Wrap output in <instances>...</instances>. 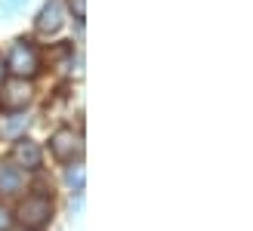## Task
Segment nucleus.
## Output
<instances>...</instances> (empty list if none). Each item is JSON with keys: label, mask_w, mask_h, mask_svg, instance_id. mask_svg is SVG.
Instances as JSON below:
<instances>
[{"label": "nucleus", "mask_w": 253, "mask_h": 231, "mask_svg": "<svg viewBox=\"0 0 253 231\" xmlns=\"http://www.w3.org/2000/svg\"><path fill=\"white\" fill-rule=\"evenodd\" d=\"M62 3L59 0H49V3L41 9V16H37V31H43V34H56L62 28Z\"/></svg>", "instance_id": "nucleus-5"}, {"label": "nucleus", "mask_w": 253, "mask_h": 231, "mask_svg": "<svg viewBox=\"0 0 253 231\" xmlns=\"http://www.w3.org/2000/svg\"><path fill=\"white\" fill-rule=\"evenodd\" d=\"M49 216H53V200L43 197V194L25 197L22 207H19V219L28 225V228H41V225H46Z\"/></svg>", "instance_id": "nucleus-2"}, {"label": "nucleus", "mask_w": 253, "mask_h": 231, "mask_svg": "<svg viewBox=\"0 0 253 231\" xmlns=\"http://www.w3.org/2000/svg\"><path fill=\"white\" fill-rule=\"evenodd\" d=\"M65 179H68V185H71L74 191H81V188H84V166H71Z\"/></svg>", "instance_id": "nucleus-9"}, {"label": "nucleus", "mask_w": 253, "mask_h": 231, "mask_svg": "<svg viewBox=\"0 0 253 231\" xmlns=\"http://www.w3.org/2000/svg\"><path fill=\"white\" fill-rule=\"evenodd\" d=\"M71 9H74V16H78V19H84V0H71Z\"/></svg>", "instance_id": "nucleus-11"}, {"label": "nucleus", "mask_w": 253, "mask_h": 231, "mask_svg": "<svg viewBox=\"0 0 253 231\" xmlns=\"http://www.w3.org/2000/svg\"><path fill=\"white\" fill-rule=\"evenodd\" d=\"M9 3H16V6H19V3H25V0H9Z\"/></svg>", "instance_id": "nucleus-12"}, {"label": "nucleus", "mask_w": 253, "mask_h": 231, "mask_svg": "<svg viewBox=\"0 0 253 231\" xmlns=\"http://www.w3.org/2000/svg\"><path fill=\"white\" fill-rule=\"evenodd\" d=\"M0 191L3 194H16L22 191V173L9 163H0Z\"/></svg>", "instance_id": "nucleus-7"}, {"label": "nucleus", "mask_w": 253, "mask_h": 231, "mask_svg": "<svg viewBox=\"0 0 253 231\" xmlns=\"http://www.w3.org/2000/svg\"><path fill=\"white\" fill-rule=\"evenodd\" d=\"M31 102V83L25 77H9L0 86V108L3 111H19Z\"/></svg>", "instance_id": "nucleus-3"}, {"label": "nucleus", "mask_w": 253, "mask_h": 231, "mask_svg": "<svg viewBox=\"0 0 253 231\" xmlns=\"http://www.w3.org/2000/svg\"><path fill=\"white\" fill-rule=\"evenodd\" d=\"M25 126H28V117H22V114H6V117H0V136L3 139H16Z\"/></svg>", "instance_id": "nucleus-8"}, {"label": "nucleus", "mask_w": 253, "mask_h": 231, "mask_svg": "<svg viewBox=\"0 0 253 231\" xmlns=\"http://www.w3.org/2000/svg\"><path fill=\"white\" fill-rule=\"evenodd\" d=\"M49 148L59 160H74V154H81V136L74 130H59L49 139Z\"/></svg>", "instance_id": "nucleus-4"}, {"label": "nucleus", "mask_w": 253, "mask_h": 231, "mask_svg": "<svg viewBox=\"0 0 253 231\" xmlns=\"http://www.w3.org/2000/svg\"><path fill=\"white\" fill-rule=\"evenodd\" d=\"M12 157H16L25 170H37V166H41V148H37V142H31V139H19L16 148H12Z\"/></svg>", "instance_id": "nucleus-6"}, {"label": "nucleus", "mask_w": 253, "mask_h": 231, "mask_svg": "<svg viewBox=\"0 0 253 231\" xmlns=\"http://www.w3.org/2000/svg\"><path fill=\"white\" fill-rule=\"evenodd\" d=\"M6 65H9L12 77H31L41 71V59H37V49L28 40H16V46L9 49Z\"/></svg>", "instance_id": "nucleus-1"}, {"label": "nucleus", "mask_w": 253, "mask_h": 231, "mask_svg": "<svg viewBox=\"0 0 253 231\" xmlns=\"http://www.w3.org/2000/svg\"><path fill=\"white\" fill-rule=\"evenodd\" d=\"M9 225H12V216L0 207V231H9Z\"/></svg>", "instance_id": "nucleus-10"}]
</instances>
